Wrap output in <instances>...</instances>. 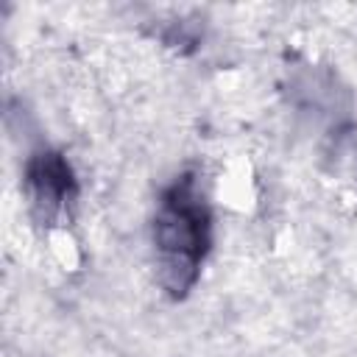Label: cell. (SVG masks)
<instances>
[{"label":"cell","mask_w":357,"mask_h":357,"mask_svg":"<svg viewBox=\"0 0 357 357\" xmlns=\"http://www.w3.org/2000/svg\"><path fill=\"white\" fill-rule=\"evenodd\" d=\"M153 240L159 251L162 284L170 293H184L198 276L209 240V212L192 178H181L162 198Z\"/></svg>","instance_id":"cell-1"},{"label":"cell","mask_w":357,"mask_h":357,"mask_svg":"<svg viewBox=\"0 0 357 357\" xmlns=\"http://www.w3.org/2000/svg\"><path fill=\"white\" fill-rule=\"evenodd\" d=\"M28 187L33 198V209L50 220L56 218L75 192V181L70 165L59 153H36L28 165Z\"/></svg>","instance_id":"cell-2"}]
</instances>
